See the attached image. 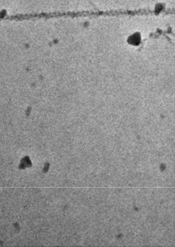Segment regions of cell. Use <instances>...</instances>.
Segmentation results:
<instances>
[{"mask_svg":"<svg viewBox=\"0 0 175 247\" xmlns=\"http://www.w3.org/2000/svg\"><path fill=\"white\" fill-rule=\"evenodd\" d=\"M129 43L134 46L138 45L140 42V36L138 34H135L129 38Z\"/></svg>","mask_w":175,"mask_h":247,"instance_id":"obj_1","label":"cell"}]
</instances>
